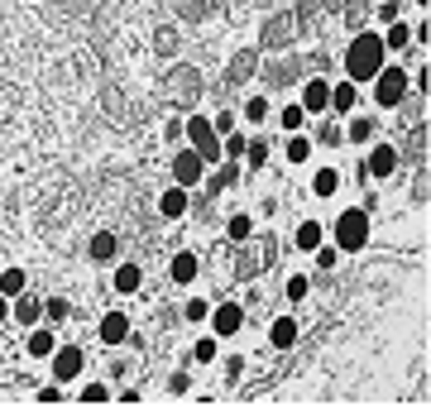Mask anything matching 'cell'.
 <instances>
[{
	"instance_id": "obj_6",
	"label": "cell",
	"mask_w": 431,
	"mask_h": 407,
	"mask_svg": "<svg viewBox=\"0 0 431 407\" xmlns=\"http://www.w3.org/2000/svg\"><path fill=\"white\" fill-rule=\"evenodd\" d=\"M206 316H211V331L225 340V335H235V331L244 326V307H240V302H220V307L206 312Z\"/></svg>"
},
{
	"instance_id": "obj_37",
	"label": "cell",
	"mask_w": 431,
	"mask_h": 407,
	"mask_svg": "<svg viewBox=\"0 0 431 407\" xmlns=\"http://www.w3.org/2000/svg\"><path fill=\"white\" fill-rule=\"evenodd\" d=\"M230 125H235V115H230V110H220V115L211 120V130H220V135H230Z\"/></svg>"
},
{
	"instance_id": "obj_38",
	"label": "cell",
	"mask_w": 431,
	"mask_h": 407,
	"mask_svg": "<svg viewBox=\"0 0 431 407\" xmlns=\"http://www.w3.org/2000/svg\"><path fill=\"white\" fill-rule=\"evenodd\" d=\"M378 20H383V25H393V20H398V5H393V0H383V10H378Z\"/></svg>"
},
{
	"instance_id": "obj_28",
	"label": "cell",
	"mask_w": 431,
	"mask_h": 407,
	"mask_svg": "<svg viewBox=\"0 0 431 407\" xmlns=\"http://www.w3.org/2000/svg\"><path fill=\"white\" fill-rule=\"evenodd\" d=\"M44 316H48V321H67V316H72L67 298H48V302H44Z\"/></svg>"
},
{
	"instance_id": "obj_3",
	"label": "cell",
	"mask_w": 431,
	"mask_h": 407,
	"mask_svg": "<svg viewBox=\"0 0 431 407\" xmlns=\"http://www.w3.org/2000/svg\"><path fill=\"white\" fill-rule=\"evenodd\" d=\"M403 96H407V72H403V67H388V62H383V67L374 72V101L388 110V106H398Z\"/></svg>"
},
{
	"instance_id": "obj_8",
	"label": "cell",
	"mask_w": 431,
	"mask_h": 407,
	"mask_svg": "<svg viewBox=\"0 0 431 407\" xmlns=\"http://www.w3.org/2000/svg\"><path fill=\"white\" fill-rule=\"evenodd\" d=\"M125 340H130V316H125V312H106V316H101V345H125Z\"/></svg>"
},
{
	"instance_id": "obj_11",
	"label": "cell",
	"mask_w": 431,
	"mask_h": 407,
	"mask_svg": "<svg viewBox=\"0 0 431 407\" xmlns=\"http://www.w3.org/2000/svg\"><path fill=\"white\" fill-rule=\"evenodd\" d=\"M297 331H302V326H297L293 316H278V321L269 326V345H273V350H293V345H297Z\"/></svg>"
},
{
	"instance_id": "obj_17",
	"label": "cell",
	"mask_w": 431,
	"mask_h": 407,
	"mask_svg": "<svg viewBox=\"0 0 431 407\" xmlns=\"http://www.w3.org/2000/svg\"><path fill=\"white\" fill-rule=\"evenodd\" d=\"M192 278H197V254L183 249V254L173 259V283H192Z\"/></svg>"
},
{
	"instance_id": "obj_9",
	"label": "cell",
	"mask_w": 431,
	"mask_h": 407,
	"mask_svg": "<svg viewBox=\"0 0 431 407\" xmlns=\"http://www.w3.org/2000/svg\"><path fill=\"white\" fill-rule=\"evenodd\" d=\"M302 110H307V115H321V110H331V86H326L321 77L302 86Z\"/></svg>"
},
{
	"instance_id": "obj_5",
	"label": "cell",
	"mask_w": 431,
	"mask_h": 407,
	"mask_svg": "<svg viewBox=\"0 0 431 407\" xmlns=\"http://www.w3.org/2000/svg\"><path fill=\"white\" fill-rule=\"evenodd\" d=\"M48 359H53V379H58V383H72V379L81 374V364H86L77 345H58Z\"/></svg>"
},
{
	"instance_id": "obj_33",
	"label": "cell",
	"mask_w": 431,
	"mask_h": 407,
	"mask_svg": "<svg viewBox=\"0 0 431 407\" xmlns=\"http://www.w3.org/2000/svg\"><path fill=\"white\" fill-rule=\"evenodd\" d=\"M307 293H312V283H307L302 273H293V278H288V298H293V302H302Z\"/></svg>"
},
{
	"instance_id": "obj_13",
	"label": "cell",
	"mask_w": 431,
	"mask_h": 407,
	"mask_svg": "<svg viewBox=\"0 0 431 407\" xmlns=\"http://www.w3.org/2000/svg\"><path fill=\"white\" fill-rule=\"evenodd\" d=\"M393 168H398V154H393V144H374V149H369V173H374V178H388Z\"/></svg>"
},
{
	"instance_id": "obj_23",
	"label": "cell",
	"mask_w": 431,
	"mask_h": 407,
	"mask_svg": "<svg viewBox=\"0 0 431 407\" xmlns=\"http://www.w3.org/2000/svg\"><path fill=\"white\" fill-rule=\"evenodd\" d=\"M288 159H293V163H307V159H312V139L293 130V139H288Z\"/></svg>"
},
{
	"instance_id": "obj_32",
	"label": "cell",
	"mask_w": 431,
	"mask_h": 407,
	"mask_svg": "<svg viewBox=\"0 0 431 407\" xmlns=\"http://www.w3.org/2000/svg\"><path fill=\"white\" fill-rule=\"evenodd\" d=\"M77 398H86V403H101V398H110V383H81Z\"/></svg>"
},
{
	"instance_id": "obj_22",
	"label": "cell",
	"mask_w": 431,
	"mask_h": 407,
	"mask_svg": "<svg viewBox=\"0 0 431 407\" xmlns=\"http://www.w3.org/2000/svg\"><path fill=\"white\" fill-rule=\"evenodd\" d=\"M278 120H283V130H288V135H293V130H302V125H307V110H302V101L283 106V115H278Z\"/></svg>"
},
{
	"instance_id": "obj_16",
	"label": "cell",
	"mask_w": 431,
	"mask_h": 407,
	"mask_svg": "<svg viewBox=\"0 0 431 407\" xmlns=\"http://www.w3.org/2000/svg\"><path fill=\"white\" fill-rule=\"evenodd\" d=\"M110 283H115V293H139V288H144V269H139V264H120Z\"/></svg>"
},
{
	"instance_id": "obj_4",
	"label": "cell",
	"mask_w": 431,
	"mask_h": 407,
	"mask_svg": "<svg viewBox=\"0 0 431 407\" xmlns=\"http://www.w3.org/2000/svg\"><path fill=\"white\" fill-rule=\"evenodd\" d=\"M187 139H192V149L201 154V163L220 159V139H216V130H211L206 115H187Z\"/></svg>"
},
{
	"instance_id": "obj_24",
	"label": "cell",
	"mask_w": 431,
	"mask_h": 407,
	"mask_svg": "<svg viewBox=\"0 0 431 407\" xmlns=\"http://www.w3.org/2000/svg\"><path fill=\"white\" fill-rule=\"evenodd\" d=\"M350 139H354V144L374 139V115H354V120H350Z\"/></svg>"
},
{
	"instance_id": "obj_7",
	"label": "cell",
	"mask_w": 431,
	"mask_h": 407,
	"mask_svg": "<svg viewBox=\"0 0 431 407\" xmlns=\"http://www.w3.org/2000/svg\"><path fill=\"white\" fill-rule=\"evenodd\" d=\"M201 168H206L201 154H197V149H183V154L173 159V178H178V187H197V182H201Z\"/></svg>"
},
{
	"instance_id": "obj_21",
	"label": "cell",
	"mask_w": 431,
	"mask_h": 407,
	"mask_svg": "<svg viewBox=\"0 0 431 407\" xmlns=\"http://www.w3.org/2000/svg\"><path fill=\"white\" fill-rule=\"evenodd\" d=\"M336 187H340V173H336V168H321V173H317V182H312L317 196H336Z\"/></svg>"
},
{
	"instance_id": "obj_35",
	"label": "cell",
	"mask_w": 431,
	"mask_h": 407,
	"mask_svg": "<svg viewBox=\"0 0 431 407\" xmlns=\"http://www.w3.org/2000/svg\"><path fill=\"white\" fill-rule=\"evenodd\" d=\"M206 312H211V307H206L201 298H192V302H187V321H206Z\"/></svg>"
},
{
	"instance_id": "obj_39",
	"label": "cell",
	"mask_w": 431,
	"mask_h": 407,
	"mask_svg": "<svg viewBox=\"0 0 431 407\" xmlns=\"http://www.w3.org/2000/svg\"><path fill=\"white\" fill-rule=\"evenodd\" d=\"M34 398H44V403H53V398H62V388H58V383H48V388H39Z\"/></svg>"
},
{
	"instance_id": "obj_30",
	"label": "cell",
	"mask_w": 431,
	"mask_h": 407,
	"mask_svg": "<svg viewBox=\"0 0 431 407\" xmlns=\"http://www.w3.org/2000/svg\"><path fill=\"white\" fill-rule=\"evenodd\" d=\"M244 120H254V125H264V120H269V101H264V96H254V101L244 106Z\"/></svg>"
},
{
	"instance_id": "obj_12",
	"label": "cell",
	"mask_w": 431,
	"mask_h": 407,
	"mask_svg": "<svg viewBox=\"0 0 431 407\" xmlns=\"http://www.w3.org/2000/svg\"><path fill=\"white\" fill-rule=\"evenodd\" d=\"M10 316H15L20 326H39V316H44V302L29 298V293H20V298H15V307H10Z\"/></svg>"
},
{
	"instance_id": "obj_2",
	"label": "cell",
	"mask_w": 431,
	"mask_h": 407,
	"mask_svg": "<svg viewBox=\"0 0 431 407\" xmlns=\"http://www.w3.org/2000/svg\"><path fill=\"white\" fill-rule=\"evenodd\" d=\"M364 244H369V216L364 211H340V220H336V249L354 254Z\"/></svg>"
},
{
	"instance_id": "obj_10",
	"label": "cell",
	"mask_w": 431,
	"mask_h": 407,
	"mask_svg": "<svg viewBox=\"0 0 431 407\" xmlns=\"http://www.w3.org/2000/svg\"><path fill=\"white\" fill-rule=\"evenodd\" d=\"M159 216L163 220H183L187 216V187H168L159 196Z\"/></svg>"
},
{
	"instance_id": "obj_15",
	"label": "cell",
	"mask_w": 431,
	"mask_h": 407,
	"mask_svg": "<svg viewBox=\"0 0 431 407\" xmlns=\"http://www.w3.org/2000/svg\"><path fill=\"white\" fill-rule=\"evenodd\" d=\"M354 86H359V81H336V86H331V110H340V115H345V110H354V101H359V91H354Z\"/></svg>"
},
{
	"instance_id": "obj_36",
	"label": "cell",
	"mask_w": 431,
	"mask_h": 407,
	"mask_svg": "<svg viewBox=\"0 0 431 407\" xmlns=\"http://www.w3.org/2000/svg\"><path fill=\"white\" fill-rule=\"evenodd\" d=\"M230 182H235V163H225V168L216 173V178H211V187H230Z\"/></svg>"
},
{
	"instance_id": "obj_18",
	"label": "cell",
	"mask_w": 431,
	"mask_h": 407,
	"mask_svg": "<svg viewBox=\"0 0 431 407\" xmlns=\"http://www.w3.org/2000/svg\"><path fill=\"white\" fill-rule=\"evenodd\" d=\"M115 249H120L115 235H96V240H91V259H96V264H110V259H115Z\"/></svg>"
},
{
	"instance_id": "obj_1",
	"label": "cell",
	"mask_w": 431,
	"mask_h": 407,
	"mask_svg": "<svg viewBox=\"0 0 431 407\" xmlns=\"http://www.w3.org/2000/svg\"><path fill=\"white\" fill-rule=\"evenodd\" d=\"M383 39L378 34H359L350 48H345V77L350 81H374V72L383 67Z\"/></svg>"
},
{
	"instance_id": "obj_19",
	"label": "cell",
	"mask_w": 431,
	"mask_h": 407,
	"mask_svg": "<svg viewBox=\"0 0 431 407\" xmlns=\"http://www.w3.org/2000/svg\"><path fill=\"white\" fill-rule=\"evenodd\" d=\"M317 244H321V225H317V220H302V225H297V249L312 254Z\"/></svg>"
},
{
	"instance_id": "obj_25",
	"label": "cell",
	"mask_w": 431,
	"mask_h": 407,
	"mask_svg": "<svg viewBox=\"0 0 431 407\" xmlns=\"http://www.w3.org/2000/svg\"><path fill=\"white\" fill-rule=\"evenodd\" d=\"M225 235H230L235 244H240V240H249V235H254V220H249V216H230V225H225Z\"/></svg>"
},
{
	"instance_id": "obj_40",
	"label": "cell",
	"mask_w": 431,
	"mask_h": 407,
	"mask_svg": "<svg viewBox=\"0 0 431 407\" xmlns=\"http://www.w3.org/2000/svg\"><path fill=\"white\" fill-rule=\"evenodd\" d=\"M5 316H10V298L0 293V326H5Z\"/></svg>"
},
{
	"instance_id": "obj_29",
	"label": "cell",
	"mask_w": 431,
	"mask_h": 407,
	"mask_svg": "<svg viewBox=\"0 0 431 407\" xmlns=\"http://www.w3.org/2000/svg\"><path fill=\"white\" fill-rule=\"evenodd\" d=\"M192 359H197V364H211V359H216V335L197 340V345H192Z\"/></svg>"
},
{
	"instance_id": "obj_31",
	"label": "cell",
	"mask_w": 431,
	"mask_h": 407,
	"mask_svg": "<svg viewBox=\"0 0 431 407\" xmlns=\"http://www.w3.org/2000/svg\"><path fill=\"white\" fill-rule=\"evenodd\" d=\"M312 254H317V264H321V269H336V264H340V249H336V244H317Z\"/></svg>"
},
{
	"instance_id": "obj_27",
	"label": "cell",
	"mask_w": 431,
	"mask_h": 407,
	"mask_svg": "<svg viewBox=\"0 0 431 407\" xmlns=\"http://www.w3.org/2000/svg\"><path fill=\"white\" fill-rule=\"evenodd\" d=\"M407 44H412V29L407 25H393L388 34H383V48H407Z\"/></svg>"
},
{
	"instance_id": "obj_34",
	"label": "cell",
	"mask_w": 431,
	"mask_h": 407,
	"mask_svg": "<svg viewBox=\"0 0 431 407\" xmlns=\"http://www.w3.org/2000/svg\"><path fill=\"white\" fill-rule=\"evenodd\" d=\"M244 144H249L244 135H225V149H220V154H225V159H240V154H244Z\"/></svg>"
},
{
	"instance_id": "obj_14",
	"label": "cell",
	"mask_w": 431,
	"mask_h": 407,
	"mask_svg": "<svg viewBox=\"0 0 431 407\" xmlns=\"http://www.w3.org/2000/svg\"><path fill=\"white\" fill-rule=\"evenodd\" d=\"M25 350L34 354V359H48V354L58 350V335H53V331H34V326H29V340H25Z\"/></svg>"
},
{
	"instance_id": "obj_20",
	"label": "cell",
	"mask_w": 431,
	"mask_h": 407,
	"mask_svg": "<svg viewBox=\"0 0 431 407\" xmlns=\"http://www.w3.org/2000/svg\"><path fill=\"white\" fill-rule=\"evenodd\" d=\"M25 269H5L0 273V293H5V298H20V293H25Z\"/></svg>"
},
{
	"instance_id": "obj_26",
	"label": "cell",
	"mask_w": 431,
	"mask_h": 407,
	"mask_svg": "<svg viewBox=\"0 0 431 407\" xmlns=\"http://www.w3.org/2000/svg\"><path fill=\"white\" fill-rule=\"evenodd\" d=\"M244 154H249V168H264L269 163V139H249Z\"/></svg>"
}]
</instances>
